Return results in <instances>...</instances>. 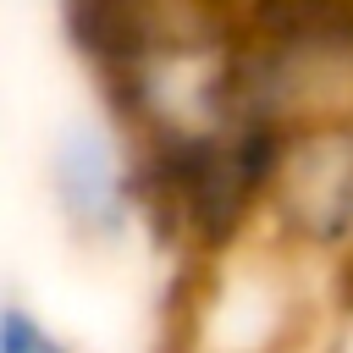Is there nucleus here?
<instances>
[{
    "mask_svg": "<svg viewBox=\"0 0 353 353\" xmlns=\"http://www.w3.org/2000/svg\"><path fill=\"white\" fill-rule=\"evenodd\" d=\"M0 353H72V347L22 303H6L0 309Z\"/></svg>",
    "mask_w": 353,
    "mask_h": 353,
    "instance_id": "obj_3",
    "label": "nucleus"
},
{
    "mask_svg": "<svg viewBox=\"0 0 353 353\" xmlns=\"http://www.w3.org/2000/svg\"><path fill=\"white\" fill-rule=\"evenodd\" d=\"M270 232L320 265H353V121L325 116L281 138L265 210Z\"/></svg>",
    "mask_w": 353,
    "mask_h": 353,
    "instance_id": "obj_1",
    "label": "nucleus"
},
{
    "mask_svg": "<svg viewBox=\"0 0 353 353\" xmlns=\"http://www.w3.org/2000/svg\"><path fill=\"white\" fill-rule=\"evenodd\" d=\"M138 188H143L138 160L127 165L121 143L105 127L72 121L55 138V149H50V193H55V210L66 215V226L83 243H116L127 232V221H132Z\"/></svg>",
    "mask_w": 353,
    "mask_h": 353,
    "instance_id": "obj_2",
    "label": "nucleus"
}]
</instances>
